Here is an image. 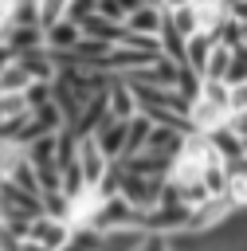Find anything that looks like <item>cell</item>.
Returning a JSON list of instances; mask_svg holds the SVG:
<instances>
[{"instance_id": "obj_1", "label": "cell", "mask_w": 247, "mask_h": 251, "mask_svg": "<svg viewBox=\"0 0 247 251\" xmlns=\"http://www.w3.org/2000/svg\"><path fill=\"white\" fill-rule=\"evenodd\" d=\"M71 235H74V227L67 220H55V216H35L31 227H27V239L39 243L43 251H63L71 243Z\"/></svg>"}, {"instance_id": "obj_2", "label": "cell", "mask_w": 247, "mask_h": 251, "mask_svg": "<svg viewBox=\"0 0 247 251\" xmlns=\"http://www.w3.org/2000/svg\"><path fill=\"white\" fill-rule=\"evenodd\" d=\"M78 169H82L86 184H102V180L114 173V161L98 149L94 137H78Z\"/></svg>"}, {"instance_id": "obj_3", "label": "cell", "mask_w": 247, "mask_h": 251, "mask_svg": "<svg viewBox=\"0 0 247 251\" xmlns=\"http://www.w3.org/2000/svg\"><path fill=\"white\" fill-rule=\"evenodd\" d=\"M125 27H129V31H137V35L157 39V35H161V27H165V4H129Z\"/></svg>"}, {"instance_id": "obj_4", "label": "cell", "mask_w": 247, "mask_h": 251, "mask_svg": "<svg viewBox=\"0 0 247 251\" xmlns=\"http://www.w3.org/2000/svg\"><path fill=\"white\" fill-rule=\"evenodd\" d=\"M94 141H98V149L118 165L122 157H125V137H129V122H114V118H106L94 133H90Z\"/></svg>"}, {"instance_id": "obj_5", "label": "cell", "mask_w": 247, "mask_h": 251, "mask_svg": "<svg viewBox=\"0 0 247 251\" xmlns=\"http://www.w3.org/2000/svg\"><path fill=\"white\" fill-rule=\"evenodd\" d=\"M16 59L24 63V71L31 75V82H43V86H55L59 82V63H55V55L47 47L27 51V55H16Z\"/></svg>"}, {"instance_id": "obj_6", "label": "cell", "mask_w": 247, "mask_h": 251, "mask_svg": "<svg viewBox=\"0 0 247 251\" xmlns=\"http://www.w3.org/2000/svg\"><path fill=\"white\" fill-rule=\"evenodd\" d=\"M106 106H110V118H114V122H133V118L141 114L137 94H133L122 78H114V82H110V90H106Z\"/></svg>"}, {"instance_id": "obj_7", "label": "cell", "mask_w": 247, "mask_h": 251, "mask_svg": "<svg viewBox=\"0 0 247 251\" xmlns=\"http://www.w3.org/2000/svg\"><path fill=\"white\" fill-rule=\"evenodd\" d=\"M212 51H216V39H212V35H192V39L184 43V67H188L200 82H204V71H208Z\"/></svg>"}, {"instance_id": "obj_8", "label": "cell", "mask_w": 247, "mask_h": 251, "mask_svg": "<svg viewBox=\"0 0 247 251\" xmlns=\"http://www.w3.org/2000/svg\"><path fill=\"white\" fill-rule=\"evenodd\" d=\"M165 20H169V24H173V31H176V35H184V39L200 35L196 4H165Z\"/></svg>"}, {"instance_id": "obj_9", "label": "cell", "mask_w": 247, "mask_h": 251, "mask_svg": "<svg viewBox=\"0 0 247 251\" xmlns=\"http://www.w3.org/2000/svg\"><path fill=\"white\" fill-rule=\"evenodd\" d=\"M35 82H31V75L24 71V63L20 59H12L8 67H4V75H0V90L4 94H27Z\"/></svg>"}, {"instance_id": "obj_10", "label": "cell", "mask_w": 247, "mask_h": 251, "mask_svg": "<svg viewBox=\"0 0 247 251\" xmlns=\"http://www.w3.org/2000/svg\"><path fill=\"white\" fill-rule=\"evenodd\" d=\"M149 137H153V122H149L145 114H137V118L129 122V137H125V157H137V153H145ZM125 157H122V161H125Z\"/></svg>"}, {"instance_id": "obj_11", "label": "cell", "mask_w": 247, "mask_h": 251, "mask_svg": "<svg viewBox=\"0 0 247 251\" xmlns=\"http://www.w3.org/2000/svg\"><path fill=\"white\" fill-rule=\"evenodd\" d=\"M63 251H106V235L102 231H90V227H78Z\"/></svg>"}, {"instance_id": "obj_12", "label": "cell", "mask_w": 247, "mask_h": 251, "mask_svg": "<svg viewBox=\"0 0 247 251\" xmlns=\"http://www.w3.org/2000/svg\"><path fill=\"white\" fill-rule=\"evenodd\" d=\"M227 67H231V51L216 43V51H212V59H208L204 78H208V82H227Z\"/></svg>"}, {"instance_id": "obj_13", "label": "cell", "mask_w": 247, "mask_h": 251, "mask_svg": "<svg viewBox=\"0 0 247 251\" xmlns=\"http://www.w3.org/2000/svg\"><path fill=\"white\" fill-rule=\"evenodd\" d=\"M63 16H67V4H63V0H39V31L59 27Z\"/></svg>"}, {"instance_id": "obj_14", "label": "cell", "mask_w": 247, "mask_h": 251, "mask_svg": "<svg viewBox=\"0 0 247 251\" xmlns=\"http://www.w3.org/2000/svg\"><path fill=\"white\" fill-rule=\"evenodd\" d=\"M94 12L110 24H122L125 27V16H129V4H114V0H94Z\"/></svg>"}, {"instance_id": "obj_15", "label": "cell", "mask_w": 247, "mask_h": 251, "mask_svg": "<svg viewBox=\"0 0 247 251\" xmlns=\"http://www.w3.org/2000/svg\"><path fill=\"white\" fill-rule=\"evenodd\" d=\"M90 16H94V0H78V4L71 0V4H67V16H63V20H67V24H74V27H82V24L90 20Z\"/></svg>"}, {"instance_id": "obj_16", "label": "cell", "mask_w": 247, "mask_h": 251, "mask_svg": "<svg viewBox=\"0 0 247 251\" xmlns=\"http://www.w3.org/2000/svg\"><path fill=\"white\" fill-rule=\"evenodd\" d=\"M16 27H39V4H16Z\"/></svg>"}, {"instance_id": "obj_17", "label": "cell", "mask_w": 247, "mask_h": 251, "mask_svg": "<svg viewBox=\"0 0 247 251\" xmlns=\"http://www.w3.org/2000/svg\"><path fill=\"white\" fill-rule=\"evenodd\" d=\"M227 129L239 137V141H247V110H239V114H231L227 118Z\"/></svg>"}, {"instance_id": "obj_18", "label": "cell", "mask_w": 247, "mask_h": 251, "mask_svg": "<svg viewBox=\"0 0 247 251\" xmlns=\"http://www.w3.org/2000/svg\"><path fill=\"white\" fill-rule=\"evenodd\" d=\"M137 251H169V239H165V235H145V239L137 243Z\"/></svg>"}, {"instance_id": "obj_19", "label": "cell", "mask_w": 247, "mask_h": 251, "mask_svg": "<svg viewBox=\"0 0 247 251\" xmlns=\"http://www.w3.org/2000/svg\"><path fill=\"white\" fill-rule=\"evenodd\" d=\"M0 94H4V90H0Z\"/></svg>"}]
</instances>
